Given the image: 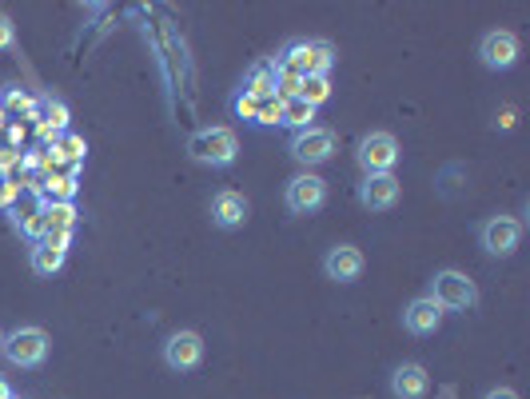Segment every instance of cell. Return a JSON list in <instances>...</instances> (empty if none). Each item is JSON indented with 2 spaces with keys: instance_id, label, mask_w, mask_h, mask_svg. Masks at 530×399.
I'll return each instance as SVG.
<instances>
[{
  "instance_id": "obj_13",
  "label": "cell",
  "mask_w": 530,
  "mask_h": 399,
  "mask_svg": "<svg viewBox=\"0 0 530 399\" xmlns=\"http://www.w3.org/2000/svg\"><path fill=\"white\" fill-rule=\"evenodd\" d=\"M363 268H367V260H363V252H359L355 244H335V248H327V256H323V272H327V280H335V284H355V280L363 276Z\"/></svg>"
},
{
  "instance_id": "obj_22",
  "label": "cell",
  "mask_w": 530,
  "mask_h": 399,
  "mask_svg": "<svg viewBox=\"0 0 530 399\" xmlns=\"http://www.w3.org/2000/svg\"><path fill=\"white\" fill-rule=\"evenodd\" d=\"M260 104H264V96H252V92H236V96H232V112H236L240 120H248V124L260 120Z\"/></svg>"
},
{
  "instance_id": "obj_21",
  "label": "cell",
  "mask_w": 530,
  "mask_h": 399,
  "mask_svg": "<svg viewBox=\"0 0 530 399\" xmlns=\"http://www.w3.org/2000/svg\"><path fill=\"white\" fill-rule=\"evenodd\" d=\"M84 140L80 136H72V132H64V136H56V148H52V164L56 160H68V164H80L84 160Z\"/></svg>"
},
{
  "instance_id": "obj_24",
  "label": "cell",
  "mask_w": 530,
  "mask_h": 399,
  "mask_svg": "<svg viewBox=\"0 0 530 399\" xmlns=\"http://www.w3.org/2000/svg\"><path fill=\"white\" fill-rule=\"evenodd\" d=\"M4 104H8V112H20V116H32V112H36V100H32L28 92H8Z\"/></svg>"
},
{
  "instance_id": "obj_25",
  "label": "cell",
  "mask_w": 530,
  "mask_h": 399,
  "mask_svg": "<svg viewBox=\"0 0 530 399\" xmlns=\"http://www.w3.org/2000/svg\"><path fill=\"white\" fill-rule=\"evenodd\" d=\"M515 120H519V108H515V104H507V108H499V112H495V128H503V132H511V128H515Z\"/></svg>"
},
{
  "instance_id": "obj_16",
  "label": "cell",
  "mask_w": 530,
  "mask_h": 399,
  "mask_svg": "<svg viewBox=\"0 0 530 399\" xmlns=\"http://www.w3.org/2000/svg\"><path fill=\"white\" fill-rule=\"evenodd\" d=\"M64 260H68V248L48 244V240H36L32 244V256H28V264H32L36 276H56L64 268Z\"/></svg>"
},
{
  "instance_id": "obj_18",
  "label": "cell",
  "mask_w": 530,
  "mask_h": 399,
  "mask_svg": "<svg viewBox=\"0 0 530 399\" xmlns=\"http://www.w3.org/2000/svg\"><path fill=\"white\" fill-rule=\"evenodd\" d=\"M40 116H44V120H40L44 136H64V132H68V104H64V100H52V96H48V100L40 104Z\"/></svg>"
},
{
  "instance_id": "obj_20",
  "label": "cell",
  "mask_w": 530,
  "mask_h": 399,
  "mask_svg": "<svg viewBox=\"0 0 530 399\" xmlns=\"http://www.w3.org/2000/svg\"><path fill=\"white\" fill-rule=\"evenodd\" d=\"M295 96H299L303 104H311V108L327 104V100H331V76H303Z\"/></svg>"
},
{
  "instance_id": "obj_28",
  "label": "cell",
  "mask_w": 530,
  "mask_h": 399,
  "mask_svg": "<svg viewBox=\"0 0 530 399\" xmlns=\"http://www.w3.org/2000/svg\"><path fill=\"white\" fill-rule=\"evenodd\" d=\"M0 399H12V392H8V384L0 380Z\"/></svg>"
},
{
  "instance_id": "obj_9",
  "label": "cell",
  "mask_w": 530,
  "mask_h": 399,
  "mask_svg": "<svg viewBox=\"0 0 530 399\" xmlns=\"http://www.w3.org/2000/svg\"><path fill=\"white\" fill-rule=\"evenodd\" d=\"M479 244H483L487 256L507 260V256H515V248L523 244V224H519L515 216H491V220L479 228Z\"/></svg>"
},
{
  "instance_id": "obj_19",
  "label": "cell",
  "mask_w": 530,
  "mask_h": 399,
  "mask_svg": "<svg viewBox=\"0 0 530 399\" xmlns=\"http://www.w3.org/2000/svg\"><path fill=\"white\" fill-rule=\"evenodd\" d=\"M311 120H315V108H311V104H303L299 96L283 100V112H279V124H283V128L303 132V128H311Z\"/></svg>"
},
{
  "instance_id": "obj_6",
  "label": "cell",
  "mask_w": 530,
  "mask_h": 399,
  "mask_svg": "<svg viewBox=\"0 0 530 399\" xmlns=\"http://www.w3.org/2000/svg\"><path fill=\"white\" fill-rule=\"evenodd\" d=\"M399 140L391 136V132H367V136H359V144H355V160H359V168L367 172V176H375V172H395V164H399Z\"/></svg>"
},
{
  "instance_id": "obj_26",
  "label": "cell",
  "mask_w": 530,
  "mask_h": 399,
  "mask_svg": "<svg viewBox=\"0 0 530 399\" xmlns=\"http://www.w3.org/2000/svg\"><path fill=\"white\" fill-rule=\"evenodd\" d=\"M12 40H16V28H12V20L0 12V48H12Z\"/></svg>"
},
{
  "instance_id": "obj_17",
  "label": "cell",
  "mask_w": 530,
  "mask_h": 399,
  "mask_svg": "<svg viewBox=\"0 0 530 399\" xmlns=\"http://www.w3.org/2000/svg\"><path fill=\"white\" fill-rule=\"evenodd\" d=\"M240 92H252V96H275V64H271V60H256V64L244 72Z\"/></svg>"
},
{
  "instance_id": "obj_4",
  "label": "cell",
  "mask_w": 530,
  "mask_h": 399,
  "mask_svg": "<svg viewBox=\"0 0 530 399\" xmlns=\"http://www.w3.org/2000/svg\"><path fill=\"white\" fill-rule=\"evenodd\" d=\"M48 352H52V340L36 324H24V328L4 336V356H8L12 368H40L48 360Z\"/></svg>"
},
{
  "instance_id": "obj_23",
  "label": "cell",
  "mask_w": 530,
  "mask_h": 399,
  "mask_svg": "<svg viewBox=\"0 0 530 399\" xmlns=\"http://www.w3.org/2000/svg\"><path fill=\"white\" fill-rule=\"evenodd\" d=\"M279 112H283V100L279 96H264V104H260V128H271V124H279Z\"/></svg>"
},
{
  "instance_id": "obj_27",
  "label": "cell",
  "mask_w": 530,
  "mask_h": 399,
  "mask_svg": "<svg viewBox=\"0 0 530 399\" xmlns=\"http://www.w3.org/2000/svg\"><path fill=\"white\" fill-rule=\"evenodd\" d=\"M483 399H519V392H515V388H491Z\"/></svg>"
},
{
  "instance_id": "obj_29",
  "label": "cell",
  "mask_w": 530,
  "mask_h": 399,
  "mask_svg": "<svg viewBox=\"0 0 530 399\" xmlns=\"http://www.w3.org/2000/svg\"><path fill=\"white\" fill-rule=\"evenodd\" d=\"M0 356H4V332H0Z\"/></svg>"
},
{
  "instance_id": "obj_11",
  "label": "cell",
  "mask_w": 530,
  "mask_h": 399,
  "mask_svg": "<svg viewBox=\"0 0 530 399\" xmlns=\"http://www.w3.org/2000/svg\"><path fill=\"white\" fill-rule=\"evenodd\" d=\"M204 336L200 332H172L168 340H164V364L172 368V372H196L200 364H204Z\"/></svg>"
},
{
  "instance_id": "obj_12",
  "label": "cell",
  "mask_w": 530,
  "mask_h": 399,
  "mask_svg": "<svg viewBox=\"0 0 530 399\" xmlns=\"http://www.w3.org/2000/svg\"><path fill=\"white\" fill-rule=\"evenodd\" d=\"M248 216H252L248 196H244V192H232V188L216 192L212 204H208V220H212V228H220V232H236V228H244Z\"/></svg>"
},
{
  "instance_id": "obj_3",
  "label": "cell",
  "mask_w": 530,
  "mask_h": 399,
  "mask_svg": "<svg viewBox=\"0 0 530 399\" xmlns=\"http://www.w3.org/2000/svg\"><path fill=\"white\" fill-rule=\"evenodd\" d=\"M431 300H435L443 312H471V308L479 304V288H475V280H471L467 272L447 268V272H435V280H431Z\"/></svg>"
},
{
  "instance_id": "obj_14",
  "label": "cell",
  "mask_w": 530,
  "mask_h": 399,
  "mask_svg": "<svg viewBox=\"0 0 530 399\" xmlns=\"http://www.w3.org/2000/svg\"><path fill=\"white\" fill-rule=\"evenodd\" d=\"M443 308L431 300V296H419V300H411L407 308H403V328L411 332V336H435L439 328H443Z\"/></svg>"
},
{
  "instance_id": "obj_1",
  "label": "cell",
  "mask_w": 530,
  "mask_h": 399,
  "mask_svg": "<svg viewBox=\"0 0 530 399\" xmlns=\"http://www.w3.org/2000/svg\"><path fill=\"white\" fill-rule=\"evenodd\" d=\"M271 64H275L279 76H295V80H303V76H331L335 48L327 40H287Z\"/></svg>"
},
{
  "instance_id": "obj_10",
  "label": "cell",
  "mask_w": 530,
  "mask_h": 399,
  "mask_svg": "<svg viewBox=\"0 0 530 399\" xmlns=\"http://www.w3.org/2000/svg\"><path fill=\"white\" fill-rule=\"evenodd\" d=\"M399 200H403V184H399L395 172L363 176V184H359V204H363L367 212H391V208H399Z\"/></svg>"
},
{
  "instance_id": "obj_2",
  "label": "cell",
  "mask_w": 530,
  "mask_h": 399,
  "mask_svg": "<svg viewBox=\"0 0 530 399\" xmlns=\"http://www.w3.org/2000/svg\"><path fill=\"white\" fill-rule=\"evenodd\" d=\"M188 156L204 168H228L240 156V136L232 128H200L188 140Z\"/></svg>"
},
{
  "instance_id": "obj_5",
  "label": "cell",
  "mask_w": 530,
  "mask_h": 399,
  "mask_svg": "<svg viewBox=\"0 0 530 399\" xmlns=\"http://www.w3.org/2000/svg\"><path fill=\"white\" fill-rule=\"evenodd\" d=\"M287 152H291V160H295V164H303V168L311 172V168L327 164V160L339 152V136H335L331 128L311 124V128H303V132H295V136H291Z\"/></svg>"
},
{
  "instance_id": "obj_8",
  "label": "cell",
  "mask_w": 530,
  "mask_h": 399,
  "mask_svg": "<svg viewBox=\"0 0 530 399\" xmlns=\"http://www.w3.org/2000/svg\"><path fill=\"white\" fill-rule=\"evenodd\" d=\"M519 56H523V44H519V36H515L511 28H491V32H483V40H479V64H483V68H491V72H511V68L519 64Z\"/></svg>"
},
{
  "instance_id": "obj_15",
  "label": "cell",
  "mask_w": 530,
  "mask_h": 399,
  "mask_svg": "<svg viewBox=\"0 0 530 399\" xmlns=\"http://www.w3.org/2000/svg\"><path fill=\"white\" fill-rule=\"evenodd\" d=\"M431 392V376L423 364H399L391 372V396L395 399H423Z\"/></svg>"
},
{
  "instance_id": "obj_7",
  "label": "cell",
  "mask_w": 530,
  "mask_h": 399,
  "mask_svg": "<svg viewBox=\"0 0 530 399\" xmlns=\"http://www.w3.org/2000/svg\"><path fill=\"white\" fill-rule=\"evenodd\" d=\"M283 204H287L291 216H311V212H319V208L327 204V180H323L319 172H299V176H291L287 188H283Z\"/></svg>"
}]
</instances>
